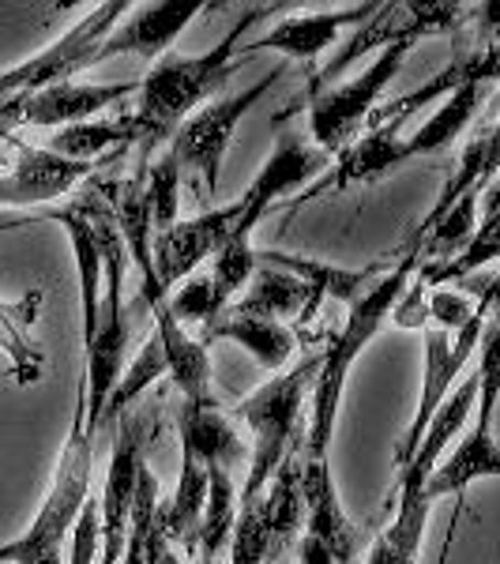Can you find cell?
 <instances>
[{
  "instance_id": "obj_40",
  "label": "cell",
  "mask_w": 500,
  "mask_h": 564,
  "mask_svg": "<svg viewBox=\"0 0 500 564\" xmlns=\"http://www.w3.org/2000/svg\"><path fill=\"white\" fill-rule=\"evenodd\" d=\"M193 564H226V561H207V557H196Z\"/></svg>"
},
{
  "instance_id": "obj_23",
  "label": "cell",
  "mask_w": 500,
  "mask_h": 564,
  "mask_svg": "<svg viewBox=\"0 0 500 564\" xmlns=\"http://www.w3.org/2000/svg\"><path fill=\"white\" fill-rule=\"evenodd\" d=\"M42 308V290H31L20 302H0V354L15 384H34L45 372V354L34 339V321Z\"/></svg>"
},
{
  "instance_id": "obj_35",
  "label": "cell",
  "mask_w": 500,
  "mask_h": 564,
  "mask_svg": "<svg viewBox=\"0 0 500 564\" xmlns=\"http://www.w3.org/2000/svg\"><path fill=\"white\" fill-rule=\"evenodd\" d=\"M68 564H98V497H90L68 542Z\"/></svg>"
},
{
  "instance_id": "obj_4",
  "label": "cell",
  "mask_w": 500,
  "mask_h": 564,
  "mask_svg": "<svg viewBox=\"0 0 500 564\" xmlns=\"http://www.w3.org/2000/svg\"><path fill=\"white\" fill-rule=\"evenodd\" d=\"M90 470H95V436L87 433V391L79 380L76 414H72L68 441L61 448L57 475H53V486L34 523L15 539V564H68L65 550L79 512L90 500Z\"/></svg>"
},
{
  "instance_id": "obj_41",
  "label": "cell",
  "mask_w": 500,
  "mask_h": 564,
  "mask_svg": "<svg viewBox=\"0 0 500 564\" xmlns=\"http://www.w3.org/2000/svg\"><path fill=\"white\" fill-rule=\"evenodd\" d=\"M279 564H283V561H279Z\"/></svg>"
},
{
  "instance_id": "obj_29",
  "label": "cell",
  "mask_w": 500,
  "mask_h": 564,
  "mask_svg": "<svg viewBox=\"0 0 500 564\" xmlns=\"http://www.w3.org/2000/svg\"><path fill=\"white\" fill-rule=\"evenodd\" d=\"M257 263H275V268L290 271V275L305 279L320 297L331 294L347 305L358 302V297L369 290V282L377 279V271H369V268L366 271H347V268H335V263H324V260L290 257V252H279V249H257Z\"/></svg>"
},
{
  "instance_id": "obj_12",
  "label": "cell",
  "mask_w": 500,
  "mask_h": 564,
  "mask_svg": "<svg viewBox=\"0 0 500 564\" xmlns=\"http://www.w3.org/2000/svg\"><path fill=\"white\" fill-rule=\"evenodd\" d=\"M380 4H350V8H335V12H305V15H286V20H279L271 26L268 34H260V39H252L249 45H241V53L249 57V53H279L283 61H302L308 65V76H313V61L320 57V53L335 50L343 39V31H358L361 23L372 20L377 15Z\"/></svg>"
},
{
  "instance_id": "obj_19",
  "label": "cell",
  "mask_w": 500,
  "mask_h": 564,
  "mask_svg": "<svg viewBox=\"0 0 500 564\" xmlns=\"http://www.w3.org/2000/svg\"><path fill=\"white\" fill-rule=\"evenodd\" d=\"M154 335H159L162 350H166V372L174 380L185 403H215L211 391V354L199 335L185 332L174 316H170V302L154 308Z\"/></svg>"
},
{
  "instance_id": "obj_27",
  "label": "cell",
  "mask_w": 500,
  "mask_h": 564,
  "mask_svg": "<svg viewBox=\"0 0 500 564\" xmlns=\"http://www.w3.org/2000/svg\"><path fill=\"white\" fill-rule=\"evenodd\" d=\"M263 516H268V527L275 534L279 550H286L290 542H302L305 497H302V463H297V452L271 475L268 489H263Z\"/></svg>"
},
{
  "instance_id": "obj_36",
  "label": "cell",
  "mask_w": 500,
  "mask_h": 564,
  "mask_svg": "<svg viewBox=\"0 0 500 564\" xmlns=\"http://www.w3.org/2000/svg\"><path fill=\"white\" fill-rule=\"evenodd\" d=\"M143 564H185L181 561V553L174 550V542H170V534L162 531L159 516H154L148 539H143Z\"/></svg>"
},
{
  "instance_id": "obj_38",
  "label": "cell",
  "mask_w": 500,
  "mask_h": 564,
  "mask_svg": "<svg viewBox=\"0 0 500 564\" xmlns=\"http://www.w3.org/2000/svg\"><path fill=\"white\" fill-rule=\"evenodd\" d=\"M8 561L15 564V539L12 542H0V564H8Z\"/></svg>"
},
{
  "instance_id": "obj_10",
  "label": "cell",
  "mask_w": 500,
  "mask_h": 564,
  "mask_svg": "<svg viewBox=\"0 0 500 564\" xmlns=\"http://www.w3.org/2000/svg\"><path fill=\"white\" fill-rule=\"evenodd\" d=\"M143 422L140 417H121V433L109 452L106 486L98 497V564H121L124 545H129V520L135 505V489H140V470L148 456H143Z\"/></svg>"
},
{
  "instance_id": "obj_14",
  "label": "cell",
  "mask_w": 500,
  "mask_h": 564,
  "mask_svg": "<svg viewBox=\"0 0 500 564\" xmlns=\"http://www.w3.org/2000/svg\"><path fill=\"white\" fill-rule=\"evenodd\" d=\"M204 8L207 4H170V0L132 8V15H124V20L102 39L95 57H90V65H102V61H113V57L162 61L166 53H174L185 26L193 23Z\"/></svg>"
},
{
  "instance_id": "obj_31",
  "label": "cell",
  "mask_w": 500,
  "mask_h": 564,
  "mask_svg": "<svg viewBox=\"0 0 500 564\" xmlns=\"http://www.w3.org/2000/svg\"><path fill=\"white\" fill-rule=\"evenodd\" d=\"M159 377H166V350H162L159 335L151 332V339L140 347V354H135V361H132V366H124L121 380H117L113 395H109V403H106L102 425H109V422H117V417L129 414V406H132L135 399H140L143 391H148Z\"/></svg>"
},
{
  "instance_id": "obj_13",
  "label": "cell",
  "mask_w": 500,
  "mask_h": 564,
  "mask_svg": "<svg viewBox=\"0 0 500 564\" xmlns=\"http://www.w3.org/2000/svg\"><path fill=\"white\" fill-rule=\"evenodd\" d=\"M15 159L8 162V174L0 181V207L15 212V207L53 204V199L68 196L84 177L95 174L90 162H72L65 154H53L50 148H31L12 135Z\"/></svg>"
},
{
  "instance_id": "obj_7",
  "label": "cell",
  "mask_w": 500,
  "mask_h": 564,
  "mask_svg": "<svg viewBox=\"0 0 500 564\" xmlns=\"http://www.w3.org/2000/svg\"><path fill=\"white\" fill-rule=\"evenodd\" d=\"M283 76H286V61H279L260 84L244 87L241 95L218 98V102H207L204 109H196V113L174 132V143H170V154L177 159L181 174H193L196 181H204L207 193H218L222 162L233 143V132H238V124L244 121V113H249Z\"/></svg>"
},
{
  "instance_id": "obj_6",
  "label": "cell",
  "mask_w": 500,
  "mask_h": 564,
  "mask_svg": "<svg viewBox=\"0 0 500 564\" xmlns=\"http://www.w3.org/2000/svg\"><path fill=\"white\" fill-rule=\"evenodd\" d=\"M411 39L392 42L372 57V65L354 76L350 84L327 87V90H308V135H313V148L324 154L339 159L354 140L366 129V121L377 113L380 95L392 87V79L403 72L406 57L414 53Z\"/></svg>"
},
{
  "instance_id": "obj_25",
  "label": "cell",
  "mask_w": 500,
  "mask_h": 564,
  "mask_svg": "<svg viewBox=\"0 0 500 564\" xmlns=\"http://www.w3.org/2000/svg\"><path fill=\"white\" fill-rule=\"evenodd\" d=\"M478 106H481V84H467V87L452 90V95L444 98L441 106H436V113L430 117V121L417 124L411 135H403L406 151H411V162L448 151L452 143H456L459 135H463V129L475 121Z\"/></svg>"
},
{
  "instance_id": "obj_11",
  "label": "cell",
  "mask_w": 500,
  "mask_h": 564,
  "mask_svg": "<svg viewBox=\"0 0 500 564\" xmlns=\"http://www.w3.org/2000/svg\"><path fill=\"white\" fill-rule=\"evenodd\" d=\"M238 199L196 218H177L166 234L154 238V271H159L162 290L170 294V286H181L188 275H196L204 263L215 260V252L230 241L233 226H238Z\"/></svg>"
},
{
  "instance_id": "obj_5",
  "label": "cell",
  "mask_w": 500,
  "mask_h": 564,
  "mask_svg": "<svg viewBox=\"0 0 500 564\" xmlns=\"http://www.w3.org/2000/svg\"><path fill=\"white\" fill-rule=\"evenodd\" d=\"M316 361L320 358H305L302 366L279 372V377H271L260 391L241 399L238 417L249 425L252 436H257L249 475H244V486H241V505L260 500L271 475L297 452V433H302V422L308 411V395H313Z\"/></svg>"
},
{
  "instance_id": "obj_24",
  "label": "cell",
  "mask_w": 500,
  "mask_h": 564,
  "mask_svg": "<svg viewBox=\"0 0 500 564\" xmlns=\"http://www.w3.org/2000/svg\"><path fill=\"white\" fill-rule=\"evenodd\" d=\"M207 505V467L196 456L181 452V478L170 497V505H159V523L170 534V542H181L196 557L199 545V520Z\"/></svg>"
},
{
  "instance_id": "obj_17",
  "label": "cell",
  "mask_w": 500,
  "mask_h": 564,
  "mask_svg": "<svg viewBox=\"0 0 500 564\" xmlns=\"http://www.w3.org/2000/svg\"><path fill=\"white\" fill-rule=\"evenodd\" d=\"M177 436H181V452L196 456L207 470L249 467V459H252V448L244 444V436L233 430L230 417L218 411V403H181Z\"/></svg>"
},
{
  "instance_id": "obj_2",
  "label": "cell",
  "mask_w": 500,
  "mask_h": 564,
  "mask_svg": "<svg viewBox=\"0 0 500 564\" xmlns=\"http://www.w3.org/2000/svg\"><path fill=\"white\" fill-rule=\"evenodd\" d=\"M417 275V257L406 252L392 271L377 275L369 282V290L350 305V316L343 324V332L331 339V347L320 354L316 361V380H313V395H308V430H305V459L320 463L331 456V441H335V425H339V406L347 395V380L354 366L361 361L377 335L384 332V324L392 321L399 297L406 294L411 279Z\"/></svg>"
},
{
  "instance_id": "obj_15",
  "label": "cell",
  "mask_w": 500,
  "mask_h": 564,
  "mask_svg": "<svg viewBox=\"0 0 500 564\" xmlns=\"http://www.w3.org/2000/svg\"><path fill=\"white\" fill-rule=\"evenodd\" d=\"M475 411H478V377L470 372V377H463L459 384L452 388V395L444 399V406L436 411L430 430H425V436H422V444H417L414 459L399 470L395 497L388 500V508H392L399 497H422V486L430 481L433 470L441 467V456L448 452V444L463 433V425L470 422V414H475ZM388 508H384V512H388Z\"/></svg>"
},
{
  "instance_id": "obj_3",
  "label": "cell",
  "mask_w": 500,
  "mask_h": 564,
  "mask_svg": "<svg viewBox=\"0 0 500 564\" xmlns=\"http://www.w3.org/2000/svg\"><path fill=\"white\" fill-rule=\"evenodd\" d=\"M90 218L98 226L102 238V257H106V290H102V308H98V327L84 347V391H87V433L98 436L102 430L106 403L113 395L117 380L124 372V354H129V308H124V275H129V252L117 234L113 212L98 193L84 199Z\"/></svg>"
},
{
  "instance_id": "obj_34",
  "label": "cell",
  "mask_w": 500,
  "mask_h": 564,
  "mask_svg": "<svg viewBox=\"0 0 500 564\" xmlns=\"http://www.w3.org/2000/svg\"><path fill=\"white\" fill-rule=\"evenodd\" d=\"M425 313H430V324L441 327L448 335H459L463 327L478 316V302H470L467 294H456V290H444V286H433L425 294Z\"/></svg>"
},
{
  "instance_id": "obj_32",
  "label": "cell",
  "mask_w": 500,
  "mask_h": 564,
  "mask_svg": "<svg viewBox=\"0 0 500 564\" xmlns=\"http://www.w3.org/2000/svg\"><path fill=\"white\" fill-rule=\"evenodd\" d=\"M222 313H226V302H222L215 279L207 275V271L188 275L174 294H170V316H174L185 332H193V327L207 332V327H211Z\"/></svg>"
},
{
  "instance_id": "obj_16",
  "label": "cell",
  "mask_w": 500,
  "mask_h": 564,
  "mask_svg": "<svg viewBox=\"0 0 500 564\" xmlns=\"http://www.w3.org/2000/svg\"><path fill=\"white\" fill-rule=\"evenodd\" d=\"M302 497H305V534L308 539L320 542L335 557V564H358V539H354L350 516L343 512L331 463L302 459Z\"/></svg>"
},
{
  "instance_id": "obj_26",
  "label": "cell",
  "mask_w": 500,
  "mask_h": 564,
  "mask_svg": "<svg viewBox=\"0 0 500 564\" xmlns=\"http://www.w3.org/2000/svg\"><path fill=\"white\" fill-rule=\"evenodd\" d=\"M430 500L425 497H399L388 516L392 523L384 527L377 542L369 545L366 564H417L425 539V523H430Z\"/></svg>"
},
{
  "instance_id": "obj_22",
  "label": "cell",
  "mask_w": 500,
  "mask_h": 564,
  "mask_svg": "<svg viewBox=\"0 0 500 564\" xmlns=\"http://www.w3.org/2000/svg\"><path fill=\"white\" fill-rule=\"evenodd\" d=\"M207 339H230L233 347H241L268 372H283L297 350V332L290 324L263 321V316H241V313H230V308L207 327L204 343Z\"/></svg>"
},
{
  "instance_id": "obj_21",
  "label": "cell",
  "mask_w": 500,
  "mask_h": 564,
  "mask_svg": "<svg viewBox=\"0 0 500 564\" xmlns=\"http://www.w3.org/2000/svg\"><path fill=\"white\" fill-rule=\"evenodd\" d=\"M500 478V441L493 430L475 425L448 456L441 459V467L433 470L430 481L422 486V497L436 505L441 497H459L467 494L475 481Z\"/></svg>"
},
{
  "instance_id": "obj_33",
  "label": "cell",
  "mask_w": 500,
  "mask_h": 564,
  "mask_svg": "<svg viewBox=\"0 0 500 564\" xmlns=\"http://www.w3.org/2000/svg\"><path fill=\"white\" fill-rule=\"evenodd\" d=\"M181 166L174 154H162L159 162L148 170V204H151V223H154V238L166 234L177 223V193H181Z\"/></svg>"
},
{
  "instance_id": "obj_28",
  "label": "cell",
  "mask_w": 500,
  "mask_h": 564,
  "mask_svg": "<svg viewBox=\"0 0 500 564\" xmlns=\"http://www.w3.org/2000/svg\"><path fill=\"white\" fill-rule=\"evenodd\" d=\"M241 512V489L233 481L230 470L211 467L207 470V505H204V520H199V545L196 557L207 561H222V550L230 545L233 523Z\"/></svg>"
},
{
  "instance_id": "obj_39",
  "label": "cell",
  "mask_w": 500,
  "mask_h": 564,
  "mask_svg": "<svg viewBox=\"0 0 500 564\" xmlns=\"http://www.w3.org/2000/svg\"><path fill=\"white\" fill-rule=\"evenodd\" d=\"M4 174H8V154L0 151V181H4Z\"/></svg>"
},
{
  "instance_id": "obj_1",
  "label": "cell",
  "mask_w": 500,
  "mask_h": 564,
  "mask_svg": "<svg viewBox=\"0 0 500 564\" xmlns=\"http://www.w3.org/2000/svg\"><path fill=\"white\" fill-rule=\"evenodd\" d=\"M268 12H275L271 4H252L238 15V23L230 26L226 39H218L211 50L199 57H181V53H166L162 61H154V68L143 76L140 90H135V135H143L148 143L170 140L199 106H207L218 90H226L230 76L244 61L241 42L252 31V23H260Z\"/></svg>"
},
{
  "instance_id": "obj_37",
  "label": "cell",
  "mask_w": 500,
  "mask_h": 564,
  "mask_svg": "<svg viewBox=\"0 0 500 564\" xmlns=\"http://www.w3.org/2000/svg\"><path fill=\"white\" fill-rule=\"evenodd\" d=\"M42 218H50V212H45V215H23V212H0V234H12V230H23V226H34V223H42Z\"/></svg>"
},
{
  "instance_id": "obj_9",
  "label": "cell",
  "mask_w": 500,
  "mask_h": 564,
  "mask_svg": "<svg viewBox=\"0 0 500 564\" xmlns=\"http://www.w3.org/2000/svg\"><path fill=\"white\" fill-rule=\"evenodd\" d=\"M129 8L132 4H124V0L98 4L95 12L84 15L68 34H61L53 45H45L39 57L0 72V106L12 102V98H20V95H34V90H42L50 84H61V79H68L72 72H79V68H90L95 50L102 45V39L113 31L117 20H121Z\"/></svg>"
},
{
  "instance_id": "obj_20",
  "label": "cell",
  "mask_w": 500,
  "mask_h": 564,
  "mask_svg": "<svg viewBox=\"0 0 500 564\" xmlns=\"http://www.w3.org/2000/svg\"><path fill=\"white\" fill-rule=\"evenodd\" d=\"M324 297L308 286L305 279L290 275V271L275 268V263H257V275L244 286V294L230 305V313L241 316H263V321L286 324V316L308 321Z\"/></svg>"
},
{
  "instance_id": "obj_8",
  "label": "cell",
  "mask_w": 500,
  "mask_h": 564,
  "mask_svg": "<svg viewBox=\"0 0 500 564\" xmlns=\"http://www.w3.org/2000/svg\"><path fill=\"white\" fill-rule=\"evenodd\" d=\"M327 166H331V154L313 148V140L294 135V132L279 135L275 151L268 154V162L260 166V174L252 177V185L238 196L241 215H238V226H233V234L226 245H241V249H249L257 226L275 212L279 199L297 193V188H305L308 181L320 177Z\"/></svg>"
},
{
  "instance_id": "obj_30",
  "label": "cell",
  "mask_w": 500,
  "mask_h": 564,
  "mask_svg": "<svg viewBox=\"0 0 500 564\" xmlns=\"http://www.w3.org/2000/svg\"><path fill=\"white\" fill-rule=\"evenodd\" d=\"M135 135V121L132 113L121 117H109V121H84V124H72V129H61L50 140L53 154H65L72 162H90L95 166L98 159H106L109 151L117 148H129Z\"/></svg>"
},
{
  "instance_id": "obj_18",
  "label": "cell",
  "mask_w": 500,
  "mask_h": 564,
  "mask_svg": "<svg viewBox=\"0 0 500 564\" xmlns=\"http://www.w3.org/2000/svg\"><path fill=\"white\" fill-rule=\"evenodd\" d=\"M411 162V151H406V140L399 135L395 124H377L372 132L358 135L347 151L335 159L331 177L320 181L313 188V196L327 193V188H350V185H369V181L392 174V170L406 166ZM308 196V199H313Z\"/></svg>"
}]
</instances>
